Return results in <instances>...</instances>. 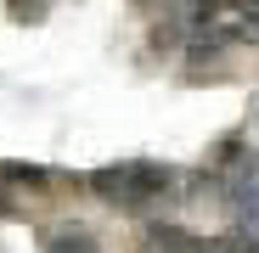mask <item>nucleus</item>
<instances>
[{"instance_id":"1","label":"nucleus","mask_w":259,"mask_h":253,"mask_svg":"<svg viewBox=\"0 0 259 253\" xmlns=\"http://www.w3.org/2000/svg\"><path fill=\"white\" fill-rule=\"evenodd\" d=\"M91 186L107 203H147V197L169 191V169H158V163H113V169H96Z\"/></svg>"},{"instance_id":"2","label":"nucleus","mask_w":259,"mask_h":253,"mask_svg":"<svg viewBox=\"0 0 259 253\" xmlns=\"http://www.w3.org/2000/svg\"><path fill=\"white\" fill-rule=\"evenodd\" d=\"M0 180L6 186H51V175L39 163H0Z\"/></svg>"},{"instance_id":"3","label":"nucleus","mask_w":259,"mask_h":253,"mask_svg":"<svg viewBox=\"0 0 259 253\" xmlns=\"http://www.w3.org/2000/svg\"><path fill=\"white\" fill-rule=\"evenodd\" d=\"M46 253H102V247L84 236V231H73V236H51V242H46Z\"/></svg>"},{"instance_id":"4","label":"nucleus","mask_w":259,"mask_h":253,"mask_svg":"<svg viewBox=\"0 0 259 253\" xmlns=\"http://www.w3.org/2000/svg\"><path fill=\"white\" fill-rule=\"evenodd\" d=\"M6 12H12V23H39L51 12V0H6Z\"/></svg>"},{"instance_id":"5","label":"nucleus","mask_w":259,"mask_h":253,"mask_svg":"<svg viewBox=\"0 0 259 253\" xmlns=\"http://www.w3.org/2000/svg\"><path fill=\"white\" fill-rule=\"evenodd\" d=\"M12 214H17V197H12L6 180H0V220H12Z\"/></svg>"}]
</instances>
